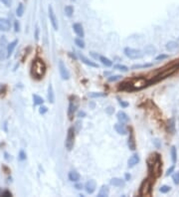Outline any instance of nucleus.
<instances>
[{"label":"nucleus","mask_w":179,"mask_h":197,"mask_svg":"<svg viewBox=\"0 0 179 197\" xmlns=\"http://www.w3.org/2000/svg\"><path fill=\"white\" fill-rule=\"evenodd\" d=\"M148 85H149V82L146 81L145 78H137L132 82H130V83L123 84V86H120V89L127 90V91H139V90L147 87Z\"/></svg>","instance_id":"nucleus-1"},{"label":"nucleus","mask_w":179,"mask_h":197,"mask_svg":"<svg viewBox=\"0 0 179 197\" xmlns=\"http://www.w3.org/2000/svg\"><path fill=\"white\" fill-rule=\"evenodd\" d=\"M31 74L36 79H41L46 74V65L41 59H35L31 65Z\"/></svg>","instance_id":"nucleus-2"},{"label":"nucleus","mask_w":179,"mask_h":197,"mask_svg":"<svg viewBox=\"0 0 179 197\" xmlns=\"http://www.w3.org/2000/svg\"><path fill=\"white\" fill-rule=\"evenodd\" d=\"M155 156H153V161L151 163L148 162L149 169H151L150 173L153 175V177H158L162 171V161H161L160 155L158 153H154Z\"/></svg>","instance_id":"nucleus-3"},{"label":"nucleus","mask_w":179,"mask_h":197,"mask_svg":"<svg viewBox=\"0 0 179 197\" xmlns=\"http://www.w3.org/2000/svg\"><path fill=\"white\" fill-rule=\"evenodd\" d=\"M124 55L127 57V58L132 59V60H137V59H141L143 56H144V53H143L141 50L139 49H134V48H130V47H127L123 50Z\"/></svg>","instance_id":"nucleus-4"},{"label":"nucleus","mask_w":179,"mask_h":197,"mask_svg":"<svg viewBox=\"0 0 179 197\" xmlns=\"http://www.w3.org/2000/svg\"><path fill=\"white\" fill-rule=\"evenodd\" d=\"M152 181L149 178L143 179L140 186H139V195L140 196H148L151 193Z\"/></svg>","instance_id":"nucleus-5"},{"label":"nucleus","mask_w":179,"mask_h":197,"mask_svg":"<svg viewBox=\"0 0 179 197\" xmlns=\"http://www.w3.org/2000/svg\"><path fill=\"white\" fill-rule=\"evenodd\" d=\"M74 144H75V131H74V127H70L68 130V134L65 141L66 148L68 150H72L74 148Z\"/></svg>","instance_id":"nucleus-6"},{"label":"nucleus","mask_w":179,"mask_h":197,"mask_svg":"<svg viewBox=\"0 0 179 197\" xmlns=\"http://www.w3.org/2000/svg\"><path fill=\"white\" fill-rule=\"evenodd\" d=\"M48 15H49V19L51 21V24L54 28V30H58L59 29V24H58V19L56 17V14L54 12V9L52 5H49L48 7Z\"/></svg>","instance_id":"nucleus-7"},{"label":"nucleus","mask_w":179,"mask_h":197,"mask_svg":"<svg viewBox=\"0 0 179 197\" xmlns=\"http://www.w3.org/2000/svg\"><path fill=\"white\" fill-rule=\"evenodd\" d=\"M59 71H60V75L62 77L63 80H69L70 79V72L67 69L66 65L64 64L63 61H60L59 62Z\"/></svg>","instance_id":"nucleus-8"},{"label":"nucleus","mask_w":179,"mask_h":197,"mask_svg":"<svg viewBox=\"0 0 179 197\" xmlns=\"http://www.w3.org/2000/svg\"><path fill=\"white\" fill-rule=\"evenodd\" d=\"M78 109V102L75 99H71L70 101V105H69V110H68V116H69V119L72 120L73 119V116L76 110Z\"/></svg>","instance_id":"nucleus-9"},{"label":"nucleus","mask_w":179,"mask_h":197,"mask_svg":"<svg viewBox=\"0 0 179 197\" xmlns=\"http://www.w3.org/2000/svg\"><path fill=\"white\" fill-rule=\"evenodd\" d=\"M96 188V182L94 179H91V180L87 181V183L85 184V190L89 194H93L95 192Z\"/></svg>","instance_id":"nucleus-10"},{"label":"nucleus","mask_w":179,"mask_h":197,"mask_svg":"<svg viewBox=\"0 0 179 197\" xmlns=\"http://www.w3.org/2000/svg\"><path fill=\"white\" fill-rule=\"evenodd\" d=\"M10 27H11V24H10V21L8 19L0 18V31L7 32L10 30Z\"/></svg>","instance_id":"nucleus-11"},{"label":"nucleus","mask_w":179,"mask_h":197,"mask_svg":"<svg viewBox=\"0 0 179 197\" xmlns=\"http://www.w3.org/2000/svg\"><path fill=\"white\" fill-rule=\"evenodd\" d=\"M73 30H74L75 33L77 34L78 37L83 38L84 36H85V31H84L83 25L80 24V23H75V24H73Z\"/></svg>","instance_id":"nucleus-12"},{"label":"nucleus","mask_w":179,"mask_h":197,"mask_svg":"<svg viewBox=\"0 0 179 197\" xmlns=\"http://www.w3.org/2000/svg\"><path fill=\"white\" fill-rule=\"evenodd\" d=\"M78 55H79V58H80V60H81L84 64H86L87 66H90V67H92V68H99L98 64L95 63V62H93L92 60L88 59L87 57H85L84 55H82L81 53H79Z\"/></svg>","instance_id":"nucleus-13"},{"label":"nucleus","mask_w":179,"mask_h":197,"mask_svg":"<svg viewBox=\"0 0 179 197\" xmlns=\"http://www.w3.org/2000/svg\"><path fill=\"white\" fill-rule=\"evenodd\" d=\"M117 120H119L120 124H127L128 121H130V117H128V116L124 112H123V110H120V112L117 114Z\"/></svg>","instance_id":"nucleus-14"},{"label":"nucleus","mask_w":179,"mask_h":197,"mask_svg":"<svg viewBox=\"0 0 179 197\" xmlns=\"http://www.w3.org/2000/svg\"><path fill=\"white\" fill-rule=\"evenodd\" d=\"M139 160H140V158H139V155H137V153H134V155H132L130 158H128V161H127V165L128 167H133L135 166L139 162Z\"/></svg>","instance_id":"nucleus-15"},{"label":"nucleus","mask_w":179,"mask_h":197,"mask_svg":"<svg viewBox=\"0 0 179 197\" xmlns=\"http://www.w3.org/2000/svg\"><path fill=\"white\" fill-rule=\"evenodd\" d=\"M110 184L116 186V187H123L125 185V180L119 177H113L112 180H110Z\"/></svg>","instance_id":"nucleus-16"},{"label":"nucleus","mask_w":179,"mask_h":197,"mask_svg":"<svg viewBox=\"0 0 179 197\" xmlns=\"http://www.w3.org/2000/svg\"><path fill=\"white\" fill-rule=\"evenodd\" d=\"M17 44H18V40H14L7 45V57H10L12 55V53L14 51V49L16 48Z\"/></svg>","instance_id":"nucleus-17"},{"label":"nucleus","mask_w":179,"mask_h":197,"mask_svg":"<svg viewBox=\"0 0 179 197\" xmlns=\"http://www.w3.org/2000/svg\"><path fill=\"white\" fill-rule=\"evenodd\" d=\"M114 130L117 132L119 134H121V135H125L127 134V128L123 127V124H114Z\"/></svg>","instance_id":"nucleus-18"},{"label":"nucleus","mask_w":179,"mask_h":197,"mask_svg":"<svg viewBox=\"0 0 179 197\" xmlns=\"http://www.w3.org/2000/svg\"><path fill=\"white\" fill-rule=\"evenodd\" d=\"M178 47H179L178 43L175 42V41H169V42H167V44H166V46H165L166 50H167V51H169V52L175 51L176 49H178Z\"/></svg>","instance_id":"nucleus-19"},{"label":"nucleus","mask_w":179,"mask_h":197,"mask_svg":"<svg viewBox=\"0 0 179 197\" xmlns=\"http://www.w3.org/2000/svg\"><path fill=\"white\" fill-rule=\"evenodd\" d=\"M127 144H128V148L131 150H134L137 148V144H135V138H134V135L132 132L130 134V138H128V141H127Z\"/></svg>","instance_id":"nucleus-20"},{"label":"nucleus","mask_w":179,"mask_h":197,"mask_svg":"<svg viewBox=\"0 0 179 197\" xmlns=\"http://www.w3.org/2000/svg\"><path fill=\"white\" fill-rule=\"evenodd\" d=\"M48 100L51 104H54V102H55V94H54V89L52 84H49L48 86Z\"/></svg>","instance_id":"nucleus-21"},{"label":"nucleus","mask_w":179,"mask_h":197,"mask_svg":"<svg viewBox=\"0 0 179 197\" xmlns=\"http://www.w3.org/2000/svg\"><path fill=\"white\" fill-rule=\"evenodd\" d=\"M153 65L151 63H145V64H134L131 66L132 70H137V69H146V68H151Z\"/></svg>","instance_id":"nucleus-22"},{"label":"nucleus","mask_w":179,"mask_h":197,"mask_svg":"<svg viewBox=\"0 0 179 197\" xmlns=\"http://www.w3.org/2000/svg\"><path fill=\"white\" fill-rule=\"evenodd\" d=\"M80 174L77 171H70L69 172V179L72 181V182H78L80 180Z\"/></svg>","instance_id":"nucleus-23"},{"label":"nucleus","mask_w":179,"mask_h":197,"mask_svg":"<svg viewBox=\"0 0 179 197\" xmlns=\"http://www.w3.org/2000/svg\"><path fill=\"white\" fill-rule=\"evenodd\" d=\"M109 194H110V189H109V187H107L106 185H103L102 188L100 189L98 196H99V197H106V196H109Z\"/></svg>","instance_id":"nucleus-24"},{"label":"nucleus","mask_w":179,"mask_h":197,"mask_svg":"<svg viewBox=\"0 0 179 197\" xmlns=\"http://www.w3.org/2000/svg\"><path fill=\"white\" fill-rule=\"evenodd\" d=\"M170 155H171V160H172V163L175 164L177 161V150H176V148H175L174 145L171 146Z\"/></svg>","instance_id":"nucleus-25"},{"label":"nucleus","mask_w":179,"mask_h":197,"mask_svg":"<svg viewBox=\"0 0 179 197\" xmlns=\"http://www.w3.org/2000/svg\"><path fill=\"white\" fill-rule=\"evenodd\" d=\"M100 61L102 62L103 65H105L106 67H112L113 66V62L110 61L109 58H106L105 56H100Z\"/></svg>","instance_id":"nucleus-26"},{"label":"nucleus","mask_w":179,"mask_h":197,"mask_svg":"<svg viewBox=\"0 0 179 197\" xmlns=\"http://www.w3.org/2000/svg\"><path fill=\"white\" fill-rule=\"evenodd\" d=\"M33 102H34V105L36 106H41L44 104V99L42 97L38 96V95H33Z\"/></svg>","instance_id":"nucleus-27"},{"label":"nucleus","mask_w":179,"mask_h":197,"mask_svg":"<svg viewBox=\"0 0 179 197\" xmlns=\"http://www.w3.org/2000/svg\"><path fill=\"white\" fill-rule=\"evenodd\" d=\"M167 130L170 134H174L175 131V121L173 119H171L168 121V124H167Z\"/></svg>","instance_id":"nucleus-28"},{"label":"nucleus","mask_w":179,"mask_h":197,"mask_svg":"<svg viewBox=\"0 0 179 197\" xmlns=\"http://www.w3.org/2000/svg\"><path fill=\"white\" fill-rule=\"evenodd\" d=\"M90 98H103V97H106V93H96V92H92V93H89L88 95Z\"/></svg>","instance_id":"nucleus-29"},{"label":"nucleus","mask_w":179,"mask_h":197,"mask_svg":"<svg viewBox=\"0 0 179 197\" xmlns=\"http://www.w3.org/2000/svg\"><path fill=\"white\" fill-rule=\"evenodd\" d=\"M75 44H76L79 48H82V49H84L86 47L85 42H84V40L82 38H76V39H75Z\"/></svg>","instance_id":"nucleus-30"},{"label":"nucleus","mask_w":179,"mask_h":197,"mask_svg":"<svg viewBox=\"0 0 179 197\" xmlns=\"http://www.w3.org/2000/svg\"><path fill=\"white\" fill-rule=\"evenodd\" d=\"M23 13H24V5L22 3H20L16 9V14L18 17H21V16H23Z\"/></svg>","instance_id":"nucleus-31"},{"label":"nucleus","mask_w":179,"mask_h":197,"mask_svg":"<svg viewBox=\"0 0 179 197\" xmlns=\"http://www.w3.org/2000/svg\"><path fill=\"white\" fill-rule=\"evenodd\" d=\"M73 13H74V8H73V7H72L71 5H67L65 7V14H66V15L68 17H72Z\"/></svg>","instance_id":"nucleus-32"},{"label":"nucleus","mask_w":179,"mask_h":197,"mask_svg":"<svg viewBox=\"0 0 179 197\" xmlns=\"http://www.w3.org/2000/svg\"><path fill=\"white\" fill-rule=\"evenodd\" d=\"M170 190H171V187L169 185H162V186H160V188H159V192L163 193V194H166V193H168Z\"/></svg>","instance_id":"nucleus-33"},{"label":"nucleus","mask_w":179,"mask_h":197,"mask_svg":"<svg viewBox=\"0 0 179 197\" xmlns=\"http://www.w3.org/2000/svg\"><path fill=\"white\" fill-rule=\"evenodd\" d=\"M114 69H117V70H119V71H121V72H127L128 71V68L127 66H124V65H120V64H117V65H114Z\"/></svg>","instance_id":"nucleus-34"},{"label":"nucleus","mask_w":179,"mask_h":197,"mask_svg":"<svg viewBox=\"0 0 179 197\" xmlns=\"http://www.w3.org/2000/svg\"><path fill=\"white\" fill-rule=\"evenodd\" d=\"M172 180L174 182V184L176 185L179 184V171H176V172L172 174Z\"/></svg>","instance_id":"nucleus-35"},{"label":"nucleus","mask_w":179,"mask_h":197,"mask_svg":"<svg viewBox=\"0 0 179 197\" xmlns=\"http://www.w3.org/2000/svg\"><path fill=\"white\" fill-rule=\"evenodd\" d=\"M145 52H147L148 54H154L155 52H156V49L153 47V46H151V45H148V46H146L145 47Z\"/></svg>","instance_id":"nucleus-36"},{"label":"nucleus","mask_w":179,"mask_h":197,"mask_svg":"<svg viewBox=\"0 0 179 197\" xmlns=\"http://www.w3.org/2000/svg\"><path fill=\"white\" fill-rule=\"evenodd\" d=\"M121 79V76L120 75H114V76H110V77H109V82H117V81H119V80H120Z\"/></svg>","instance_id":"nucleus-37"},{"label":"nucleus","mask_w":179,"mask_h":197,"mask_svg":"<svg viewBox=\"0 0 179 197\" xmlns=\"http://www.w3.org/2000/svg\"><path fill=\"white\" fill-rule=\"evenodd\" d=\"M168 58V55H165V54H160V55H158L155 58L156 61H162L164 59H167Z\"/></svg>","instance_id":"nucleus-38"},{"label":"nucleus","mask_w":179,"mask_h":197,"mask_svg":"<svg viewBox=\"0 0 179 197\" xmlns=\"http://www.w3.org/2000/svg\"><path fill=\"white\" fill-rule=\"evenodd\" d=\"M0 196H4V197H10L12 196V193L8 191V190H3L1 193H0Z\"/></svg>","instance_id":"nucleus-39"},{"label":"nucleus","mask_w":179,"mask_h":197,"mask_svg":"<svg viewBox=\"0 0 179 197\" xmlns=\"http://www.w3.org/2000/svg\"><path fill=\"white\" fill-rule=\"evenodd\" d=\"M174 169H175V166H174V164H173L172 166H171V167H169V168H168V169H167L166 173H165V175H166V176H169L170 174H172V172H173V171H174Z\"/></svg>","instance_id":"nucleus-40"},{"label":"nucleus","mask_w":179,"mask_h":197,"mask_svg":"<svg viewBox=\"0 0 179 197\" xmlns=\"http://www.w3.org/2000/svg\"><path fill=\"white\" fill-rule=\"evenodd\" d=\"M47 110H48L47 107H45V106H41V107H40V109H39V113H40L41 114H44L47 113Z\"/></svg>","instance_id":"nucleus-41"},{"label":"nucleus","mask_w":179,"mask_h":197,"mask_svg":"<svg viewBox=\"0 0 179 197\" xmlns=\"http://www.w3.org/2000/svg\"><path fill=\"white\" fill-rule=\"evenodd\" d=\"M0 2H2L6 7H10L12 4V1L11 0H0Z\"/></svg>","instance_id":"nucleus-42"},{"label":"nucleus","mask_w":179,"mask_h":197,"mask_svg":"<svg viewBox=\"0 0 179 197\" xmlns=\"http://www.w3.org/2000/svg\"><path fill=\"white\" fill-rule=\"evenodd\" d=\"M19 159L20 160L26 159V153H25L23 150H20V152H19Z\"/></svg>","instance_id":"nucleus-43"},{"label":"nucleus","mask_w":179,"mask_h":197,"mask_svg":"<svg viewBox=\"0 0 179 197\" xmlns=\"http://www.w3.org/2000/svg\"><path fill=\"white\" fill-rule=\"evenodd\" d=\"M14 30H15V32L20 31V24L18 21H15V22H14Z\"/></svg>","instance_id":"nucleus-44"},{"label":"nucleus","mask_w":179,"mask_h":197,"mask_svg":"<svg viewBox=\"0 0 179 197\" xmlns=\"http://www.w3.org/2000/svg\"><path fill=\"white\" fill-rule=\"evenodd\" d=\"M6 55H5V53L4 51H3L2 49H0V61H2V60H4L6 58Z\"/></svg>","instance_id":"nucleus-45"},{"label":"nucleus","mask_w":179,"mask_h":197,"mask_svg":"<svg viewBox=\"0 0 179 197\" xmlns=\"http://www.w3.org/2000/svg\"><path fill=\"white\" fill-rule=\"evenodd\" d=\"M106 112L109 114H113V112H114V109L113 107H109L106 110Z\"/></svg>","instance_id":"nucleus-46"},{"label":"nucleus","mask_w":179,"mask_h":197,"mask_svg":"<svg viewBox=\"0 0 179 197\" xmlns=\"http://www.w3.org/2000/svg\"><path fill=\"white\" fill-rule=\"evenodd\" d=\"M119 104H120V105L123 107H128V103H125V102H123V101H121V100H119Z\"/></svg>","instance_id":"nucleus-47"},{"label":"nucleus","mask_w":179,"mask_h":197,"mask_svg":"<svg viewBox=\"0 0 179 197\" xmlns=\"http://www.w3.org/2000/svg\"><path fill=\"white\" fill-rule=\"evenodd\" d=\"M5 90H6V87H5V86L0 84V95L3 94V93L5 92Z\"/></svg>","instance_id":"nucleus-48"},{"label":"nucleus","mask_w":179,"mask_h":197,"mask_svg":"<svg viewBox=\"0 0 179 197\" xmlns=\"http://www.w3.org/2000/svg\"><path fill=\"white\" fill-rule=\"evenodd\" d=\"M78 117H86V113L85 112H79L78 113Z\"/></svg>","instance_id":"nucleus-49"},{"label":"nucleus","mask_w":179,"mask_h":197,"mask_svg":"<svg viewBox=\"0 0 179 197\" xmlns=\"http://www.w3.org/2000/svg\"><path fill=\"white\" fill-rule=\"evenodd\" d=\"M0 43H1V45H2V44H6V38H5V36H2V38L0 39Z\"/></svg>","instance_id":"nucleus-50"},{"label":"nucleus","mask_w":179,"mask_h":197,"mask_svg":"<svg viewBox=\"0 0 179 197\" xmlns=\"http://www.w3.org/2000/svg\"><path fill=\"white\" fill-rule=\"evenodd\" d=\"M91 55L94 57L95 59H98V58H100V56L99 55H96V54H95V52H91Z\"/></svg>","instance_id":"nucleus-51"},{"label":"nucleus","mask_w":179,"mask_h":197,"mask_svg":"<svg viewBox=\"0 0 179 197\" xmlns=\"http://www.w3.org/2000/svg\"><path fill=\"white\" fill-rule=\"evenodd\" d=\"M154 143H155L156 148H160V146H161V144L158 142V139H155V141H154Z\"/></svg>","instance_id":"nucleus-52"},{"label":"nucleus","mask_w":179,"mask_h":197,"mask_svg":"<svg viewBox=\"0 0 179 197\" xmlns=\"http://www.w3.org/2000/svg\"><path fill=\"white\" fill-rule=\"evenodd\" d=\"M131 177V175L130 174H128V173H125V180H130Z\"/></svg>","instance_id":"nucleus-53"},{"label":"nucleus","mask_w":179,"mask_h":197,"mask_svg":"<svg viewBox=\"0 0 179 197\" xmlns=\"http://www.w3.org/2000/svg\"><path fill=\"white\" fill-rule=\"evenodd\" d=\"M82 187H83V185H82V184H77L76 185V188L77 189H82Z\"/></svg>","instance_id":"nucleus-54"},{"label":"nucleus","mask_w":179,"mask_h":197,"mask_svg":"<svg viewBox=\"0 0 179 197\" xmlns=\"http://www.w3.org/2000/svg\"><path fill=\"white\" fill-rule=\"evenodd\" d=\"M36 39H38V28H37V30H36Z\"/></svg>","instance_id":"nucleus-55"},{"label":"nucleus","mask_w":179,"mask_h":197,"mask_svg":"<svg viewBox=\"0 0 179 197\" xmlns=\"http://www.w3.org/2000/svg\"><path fill=\"white\" fill-rule=\"evenodd\" d=\"M177 66H178V68H179V64H178V65H177Z\"/></svg>","instance_id":"nucleus-56"}]
</instances>
